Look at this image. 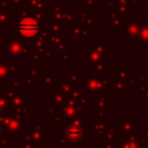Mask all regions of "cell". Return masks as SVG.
Here are the masks:
<instances>
[{"label": "cell", "instance_id": "obj_1", "mask_svg": "<svg viewBox=\"0 0 148 148\" xmlns=\"http://www.w3.org/2000/svg\"><path fill=\"white\" fill-rule=\"evenodd\" d=\"M38 29H39V25H38L37 21L31 17L23 18L18 24V30H20L21 35H23L24 37L35 36L38 32Z\"/></svg>", "mask_w": 148, "mask_h": 148}]
</instances>
